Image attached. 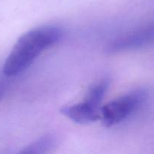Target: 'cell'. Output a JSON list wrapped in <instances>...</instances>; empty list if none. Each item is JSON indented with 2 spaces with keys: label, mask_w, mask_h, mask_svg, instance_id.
Returning <instances> with one entry per match:
<instances>
[{
  "label": "cell",
  "mask_w": 154,
  "mask_h": 154,
  "mask_svg": "<svg viewBox=\"0 0 154 154\" xmlns=\"http://www.w3.org/2000/svg\"><path fill=\"white\" fill-rule=\"evenodd\" d=\"M147 99V93L144 90H135L117 98L101 108L100 118L107 126L121 123L138 111Z\"/></svg>",
  "instance_id": "obj_2"
},
{
  "label": "cell",
  "mask_w": 154,
  "mask_h": 154,
  "mask_svg": "<svg viewBox=\"0 0 154 154\" xmlns=\"http://www.w3.org/2000/svg\"><path fill=\"white\" fill-rule=\"evenodd\" d=\"M153 25L147 26L131 32L113 41L108 45L107 51L111 54L141 49L153 42Z\"/></svg>",
  "instance_id": "obj_3"
},
{
  "label": "cell",
  "mask_w": 154,
  "mask_h": 154,
  "mask_svg": "<svg viewBox=\"0 0 154 154\" xmlns=\"http://www.w3.org/2000/svg\"><path fill=\"white\" fill-rule=\"evenodd\" d=\"M60 113L79 124H89L100 119L99 109L93 107L87 101L63 107Z\"/></svg>",
  "instance_id": "obj_4"
},
{
  "label": "cell",
  "mask_w": 154,
  "mask_h": 154,
  "mask_svg": "<svg viewBox=\"0 0 154 154\" xmlns=\"http://www.w3.org/2000/svg\"><path fill=\"white\" fill-rule=\"evenodd\" d=\"M63 35L62 29L56 26L38 27L24 33L8 56L3 73L12 77L24 72L44 51L57 44Z\"/></svg>",
  "instance_id": "obj_1"
},
{
  "label": "cell",
  "mask_w": 154,
  "mask_h": 154,
  "mask_svg": "<svg viewBox=\"0 0 154 154\" xmlns=\"http://www.w3.org/2000/svg\"><path fill=\"white\" fill-rule=\"evenodd\" d=\"M108 85L109 81L108 80H103L93 85L89 90L85 101L95 108L99 109V105H101V102L108 90Z\"/></svg>",
  "instance_id": "obj_6"
},
{
  "label": "cell",
  "mask_w": 154,
  "mask_h": 154,
  "mask_svg": "<svg viewBox=\"0 0 154 154\" xmlns=\"http://www.w3.org/2000/svg\"><path fill=\"white\" fill-rule=\"evenodd\" d=\"M5 95V92H4V90H3L2 88L1 87H0V101L2 99L3 96H4Z\"/></svg>",
  "instance_id": "obj_7"
},
{
  "label": "cell",
  "mask_w": 154,
  "mask_h": 154,
  "mask_svg": "<svg viewBox=\"0 0 154 154\" xmlns=\"http://www.w3.org/2000/svg\"><path fill=\"white\" fill-rule=\"evenodd\" d=\"M57 138L53 134H47L24 147L20 153L24 154H42L52 151L57 146Z\"/></svg>",
  "instance_id": "obj_5"
}]
</instances>
